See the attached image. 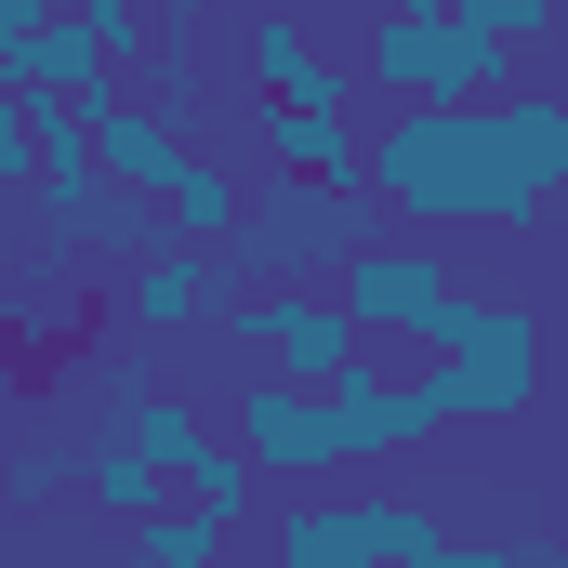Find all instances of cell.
I'll list each match as a JSON object with an SVG mask.
<instances>
[{
	"label": "cell",
	"mask_w": 568,
	"mask_h": 568,
	"mask_svg": "<svg viewBox=\"0 0 568 568\" xmlns=\"http://www.w3.org/2000/svg\"><path fill=\"white\" fill-rule=\"evenodd\" d=\"M357 185H371V212H476V225H556L516 172H503V133H489V106H384L371 120V159H357Z\"/></svg>",
	"instance_id": "1"
},
{
	"label": "cell",
	"mask_w": 568,
	"mask_h": 568,
	"mask_svg": "<svg viewBox=\"0 0 568 568\" xmlns=\"http://www.w3.org/2000/svg\"><path fill=\"white\" fill-rule=\"evenodd\" d=\"M357 93L371 106H503L516 93V53L489 27H463L449 0H397L357 27Z\"/></svg>",
	"instance_id": "2"
},
{
	"label": "cell",
	"mask_w": 568,
	"mask_h": 568,
	"mask_svg": "<svg viewBox=\"0 0 568 568\" xmlns=\"http://www.w3.org/2000/svg\"><path fill=\"white\" fill-rule=\"evenodd\" d=\"M331 304L357 317V344H397L410 371H449L463 344H476V291L449 278V252H424V239H371L344 278H331Z\"/></svg>",
	"instance_id": "3"
},
{
	"label": "cell",
	"mask_w": 568,
	"mask_h": 568,
	"mask_svg": "<svg viewBox=\"0 0 568 568\" xmlns=\"http://www.w3.org/2000/svg\"><path fill=\"white\" fill-rule=\"evenodd\" d=\"M371 225H384L371 185H265V199L239 212V252H225V265L252 291H331L371 252Z\"/></svg>",
	"instance_id": "4"
},
{
	"label": "cell",
	"mask_w": 568,
	"mask_h": 568,
	"mask_svg": "<svg viewBox=\"0 0 568 568\" xmlns=\"http://www.w3.org/2000/svg\"><path fill=\"white\" fill-rule=\"evenodd\" d=\"M225 344H239L252 384H291V397H331V384L371 357L331 291H239V304H225Z\"/></svg>",
	"instance_id": "5"
},
{
	"label": "cell",
	"mask_w": 568,
	"mask_h": 568,
	"mask_svg": "<svg viewBox=\"0 0 568 568\" xmlns=\"http://www.w3.org/2000/svg\"><path fill=\"white\" fill-rule=\"evenodd\" d=\"M424 542H449V529L397 489H304L265 542V568H410Z\"/></svg>",
	"instance_id": "6"
},
{
	"label": "cell",
	"mask_w": 568,
	"mask_h": 568,
	"mask_svg": "<svg viewBox=\"0 0 568 568\" xmlns=\"http://www.w3.org/2000/svg\"><path fill=\"white\" fill-rule=\"evenodd\" d=\"M542 384H556V344H542V317H529V304H489V317H476V344L449 357L463 424H529V410H542Z\"/></svg>",
	"instance_id": "7"
},
{
	"label": "cell",
	"mask_w": 568,
	"mask_h": 568,
	"mask_svg": "<svg viewBox=\"0 0 568 568\" xmlns=\"http://www.w3.org/2000/svg\"><path fill=\"white\" fill-rule=\"evenodd\" d=\"M239 449H252V476H278V489H331L344 476V424H331V397H291V384H239Z\"/></svg>",
	"instance_id": "8"
},
{
	"label": "cell",
	"mask_w": 568,
	"mask_h": 568,
	"mask_svg": "<svg viewBox=\"0 0 568 568\" xmlns=\"http://www.w3.org/2000/svg\"><path fill=\"white\" fill-rule=\"evenodd\" d=\"M239 67H252V106H357V53H331L304 13H252Z\"/></svg>",
	"instance_id": "9"
},
{
	"label": "cell",
	"mask_w": 568,
	"mask_h": 568,
	"mask_svg": "<svg viewBox=\"0 0 568 568\" xmlns=\"http://www.w3.org/2000/svg\"><path fill=\"white\" fill-rule=\"evenodd\" d=\"M252 159H265V185H357L371 120L357 106H252Z\"/></svg>",
	"instance_id": "10"
},
{
	"label": "cell",
	"mask_w": 568,
	"mask_h": 568,
	"mask_svg": "<svg viewBox=\"0 0 568 568\" xmlns=\"http://www.w3.org/2000/svg\"><path fill=\"white\" fill-rule=\"evenodd\" d=\"M93 159H106V185L145 199V212H172V185L199 172V145L172 133V120H145L133 93H106V106H93Z\"/></svg>",
	"instance_id": "11"
},
{
	"label": "cell",
	"mask_w": 568,
	"mask_h": 568,
	"mask_svg": "<svg viewBox=\"0 0 568 568\" xmlns=\"http://www.w3.org/2000/svg\"><path fill=\"white\" fill-rule=\"evenodd\" d=\"M212 304H225V265H212V252H172V239L120 278V317H145V331H185V317H212Z\"/></svg>",
	"instance_id": "12"
},
{
	"label": "cell",
	"mask_w": 568,
	"mask_h": 568,
	"mask_svg": "<svg viewBox=\"0 0 568 568\" xmlns=\"http://www.w3.org/2000/svg\"><path fill=\"white\" fill-rule=\"evenodd\" d=\"M489 133H503V172L556 212V199H568V106H556V93H503V106H489Z\"/></svg>",
	"instance_id": "13"
},
{
	"label": "cell",
	"mask_w": 568,
	"mask_h": 568,
	"mask_svg": "<svg viewBox=\"0 0 568 568\" xmlns=\"http://www.w3.org/2000/svg\"><path fill=\"white\" fill-rule=\"evenodd\" d=\"M80 503H93V516H106V529H159V516H172V476H159V463H145V449H120V436H93V449H80Z\"/></svg>",
	"instance_id": "14"
},
{
	"label": "cell",
	"mask_w": 568,
	"mask_h": 568,
	"mask_svg": "<svg viewBox=\"0 0 568 568\" xmlns=\"http://www.w3.org/2000/svg\"><path fill=\"white\" fill-rule=\"evenodd\" d=\"M106 436H120V449H145L159 476H185V463L212 449V424H199L185 397H145V384H133V397H120V424H106Z\"/></svg>",
	"instance_id": "15"
},
{
	"label": "cell",
	"mask_w": 568,
	"mask_h": 568,
	"mask_svg": "<svg viewBox=\"0 0 568 568\" xmlns=\"http://www.w3.org/2000/svg\"><path fill=\"white\" fill-rule=\"evenodd\" d=\"M172 503H185V516H212V529L239 542V516H252V449H239V436H212V449L172 476Z\"/></svg>",
	"instance_id": "16"
},
{
	"label": "cell",
	"mask_w": 568,
	"mask_h": 568,
	"mask_svg": "<svg viewBox=\"0 0 568 568\" xmlns=\"http://www.w3.org/2000/svg\"><path fill=\"white\" fill-rule=\"evenodd\" d=\"M0 476H13V503H67V489H80V449L27 436V449H0Z\"/></svg>",
	"instance_id": "17"
},
{
	"label": "cell",
	"mask_w": 568,
	"mask_h": 568,
	"mask_svg": "<svg viewBox=\"0 0 568 568\" xmlns=\"http://www.w3.org/2000/svg\"><path fill=\"white\" fill-rule=\"evenodd\" d=\"M0 185H27V199H40V106H27L13 80H0Z\"/></svg>",
	"instance_id": "18"
},
{
	"label": "cell",
	"mask_w": 568,
	"mask_h": 568,
	"mask_svg": "<svg viewBox=\"0 0 568 568\" xmlns=\"http://www.w3.org/2000/svg\"><path fill=\"white\" fill-rule=\"evenodd\" d=\"M449 13H463V27H489L503 53H529V40H556V13H542V0H449Z\"/></svg>",
	"instance_id": "19"
},
{
	"label": "cell",
	"mask_w": 568,
	"mask_h": 568,
	"mask_svg": "<svg viewBox=\"0 0 568 568\" xmlns=\"http://www.w3.org/2000/svg\"><path fill=\"white\" fill-rule=\"evenodd\" d=\"M410 568H556V556H529V542H424Z\"/></svg>",
	"instance_id": "20"
},
{
	"label": "cell",
	"mask_w": 568,
	"mask_h": 568,
	"mask_svg": "<svg viewBox=\"0 0 568 568\" xmlns=\"http://www.w3.org/2000/svg\"><path fill=\"white\" fill-rule=\"evenodd\" d=\"M40 27H53V0H0V80L40 53Z\"/></svg>",
	"instance_id": "21"
}]
</instances>
